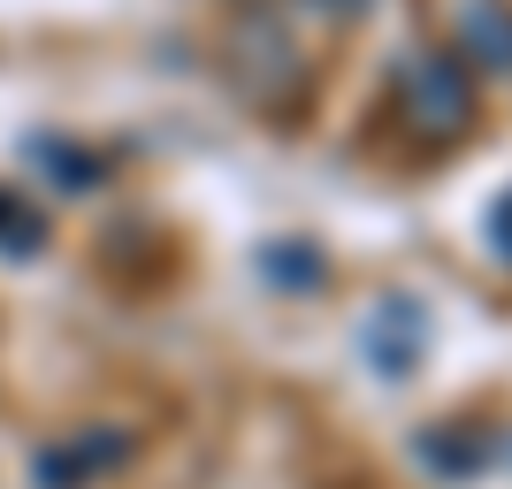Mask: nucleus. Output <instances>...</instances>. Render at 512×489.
Wrapping results in <instances>:
<instances>
[{
    "instance_id": "obj_2",
    "label": "nucleus",
    "mask_w": 512,
    "mask_h": 489,
    "mask_svg": "<svg viewBox=\"0 0 512 489\" xmlns=\"http://www.w3.org/2000/svg\"><path fill=\"white\" fill-rule=\"evenodd\" d=\"M360 352H367V367H375L383 383L413 375L421 352H428V314L413 306V298H383V306L360 321Z\"/></svg>"
},
{
    "instance_id": "obj_5",
    "label": "nucleus",
    "mask_w": 512,
    "mask_h": 489,
    "mask_svg": "<svg viewBox=\"0 0 512 489\" xmlns=\"http://www.w3.org/2000/svg\"><path fill=\"white\" fill-rule=\"evenodd\" d=\"M0 237H8V253H39V214L16 192H0Z\"/></svg>"
},
{
    "instance_id": "obj_6",
    "label": "nucleus",
    "mask_w": 512,
    "mask_h": 489,
    "mask_svg": "<svg viewBox=\"0 0 512 489\" xmlns=\"http://www.w3.org/2000/svg\"><path fill=\"white\" fill-rule=\"evenodd\" d=\"M490 245H497V253L512 260V192H505V199L490 207Z\"/></svg>"
},
{
    "instance_id": "obj_4",
    "label": "nucleus",
    "mask_w": 512,
    "mask_h": 489,
    "mask_svg": "<svg viewBox=\"0 0 512 489\" xmlns=\"http://www.w3.org/2000/svg\"><path fill=\"white\" fill-rule=\"evenodd\" d=\"M107 459H123V444H115V436H77V444H69L62 459L46 451V459H39V474H46V489H69L85 467H107Z\"/></svg>"
},
{
    "instance_id": "obj_3",
    "label": "nucleus",
    "mask_w": 512,
    "mask_h": 489,
    "mask_svg": "<svg viewBox=\"0 0 512 489\" xmlns=\"http://www.w3.org/2000/svg\"><path fill=\"white\" fill-rule=\"evenodd\" d=\"M459 39L474 46V62H482V69H512V8H505V0H467Z\"/></svg>"
},
{
    "instance_id": "obj_1",
    "label": "nucleus",
    "mask_w": 512,
    "mask_h": 489,
    "mask_svg": "<svg viewBox=\"0 0 512 489\" xmlns=\"http://www.w3.org/2000/svg\"><path fill=\"white\" fill-rule=\"evenodd\" d=\"M398 100H406V115L428 138H459L474 115V77L451 54H406L398 62Z\"/></svg>"
},
{
    "instance_id": "obj_7",
    "label": "nucleus",
    "mask_w": 512,
    "mask_h": 489,
    "mask_svg": "<svg viewBox=\"0 0 512 489\" xmlns=\"http://www.w3.org/2000/svg\"><path fill=\"white\" fill-rule=\"evenodd\" d=\"M321 8H329V16H352V8H367V0H321Z\"/></svg>"
}]
</instances>
